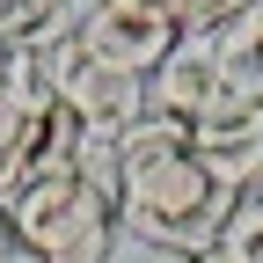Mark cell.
<instances>
[{"instance_id":"obj_1","label":"cell","mask_w":263,"mask_h":263,"mask_svg":"<svg viewBox=\"0 0 263 263\" xmlns=\"http://www.w3.org/2000/svg\"><path fill=\"white\" fill-rule=\"evenodd\" d=\"M110 154H117V219H124V234L161 249V256H212L234 190H219L197 168L190 124H168V117L146 110Z\"/></svg>"},{"instance_id":"obj_2","label":"cell","mask_w":263,"mask_h":263,"mask_svg":"<svg viewBox=\"0 0 263 263\" xmlns=\"http://www.w3.org/2000/svg\"><path fill=\"white\" fill-rule=\"evenodd\" d=\"M15 256L22 263H110L124 241V219H117V154L110 146H88L81 168L29 183L15 205Z\"/></svg>"},{"instance_id":"obj_3","label":"cell","mask_w":263,"mask_h":263,"mask_svg":"<svg viewBox=\"0 0 263 263\" xmlns=\"http://www.w3.org/2000/svg\"><path fill=\"white\" fill-rule=\"evenodd\" d=\"M37 59H44V88L88 124L95 146H117L124 132L146 117V81L139 73H117V66H103V59H88V44L73 37V29H66L51 51H37Z\"/></svg>"},{"instance_id":"obj_4","label":"cell","mask_w":263,"mask_h":263,"mask_svg":"<svg viewBox=\"0 0 263 263\" xmlns=\"http://www.w3.org/2000/svg\"><path fill=\"white\" fill-rule=\"evenodd\" d=\"M73 37L88 44V59L117 66V73H154L161 59L183 44V29L168 22L161 0H88V15L73 22Z\"/></svg>"},{"instance_id":"obj_5","label":"cell","mask_w":263,"mask_h":263,"mask_svg":"<svg viewBox=\"0 0 263 263\" xmlns=\"http://www.w3.org/2000/svg\"><path fill=\"white\" fill-rule=\"evenodd\" d=\"M190 154L219 190H249L263 183V103L241 95H219V103L190 124Z\"/></svg>"},{"instance_id":"obj_6","label":"cell","mask_w":263,"mask_h":263,"mask_svg":"<svg viewBox=\"0 0 263 263\" xmlns=\"http://www.w3.org/2000/svg\"><path fill=\"white\" fill-rule=\"evenodd\" d=\"M219 59H212V37H183L168 59L146 73V110L168 117V124H197L212 103H219Z\"/></svg>"},{"instance_id":"obj_7","label":"cell","mask_w":263,"mask_h":263,"mask_svg":"<svg viewBox=\"0 0 263 263\" xmlns=\"http://www.w3.org/2000/svg\"><path fill=\"white\" fill-rule=\"evenodd\" d=\"M212 59H219V88L227 95L263 103V0H249L234 22L212 29Z\"/></svg>"},{"instance_id":"obj_8","label":"cell","mask_w":263,"mask_h":263,"mask_svg":"<svg viewBox=\"0 0 263 263\" xmlns=\"http://www.w3.org/2000/svg\"><path fill=\"white\" fill-rule=\"evenodd\" d=\"M219 263H263V183L234 190V205H227V227L212 241Z\"/></svg>"},{"instance_id":"obj_9","label":"cell","mask_w":263,"mask_h":263,"mask_svg":"<svg viewBox=\"0 0 263 263\" xmlns=\"http://www.w3.org/2000/svg\"><path fill=\"white\" fill-rule=\"evenodd\" d=\"M22 8H29V15H37L44 29H73V22L88 15V0H22Z\"/></svg>"},{"instance_id":"obj_10","label":"cell","mask_w":263,"mask_h":263,"mask_svg":"<svg viewBox=\"0 0 263 263\" xmlns=\"http://www.w3.org/2000/svg\"><path fill=\"white\" fill-rule=\"evenodd\" d=\"M0 263H15V219H8V205H0Z\"/></svg>"},{"instance_id":"obj_11","label":"cell","mask_w":263,"mask_h":263,"mask_svg":"<svg viewBox=\"0 0 263 263\" xmlns=\"http://www.w3.org/2000/svg\"><path fill=\"white\" fill-rule=\"evenodd\" d=\"M168 263H219V256H168Z\"/></svg>"},{"instance_id":"obj_12","label":"cell","mask_w":263,"mask_h":263,"mask_svg":"<svg viewBox=\"0 0 263 263\" xmlns=\"http://www.w3.org/2000/svg\"><path fill=\"white\" fill-rule=\"evenodd\" d=\"M15 263H22V256H15Z\"/></svg>"}]
</instances>
